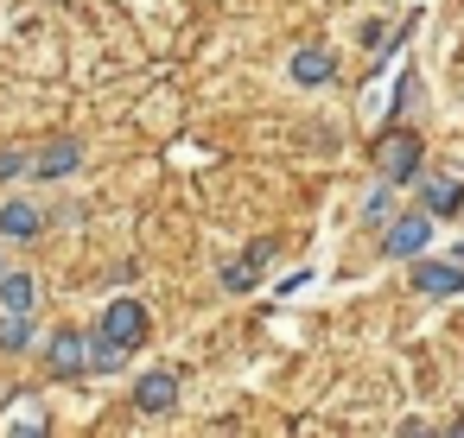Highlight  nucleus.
I'll list each match as a JSON object with an SVG mask.
<instances>
[{
	"mask_svg": "<svg viewBox=\"0 0 464 438\" xmlns=\"http://www.w3.org/2000/svg\"><path fill=\"white\" fill-rule=\"evenodd\" d=\"M375 166H382V178H388V185L420 178V140H413L407 128H388V134L375 140Z\"/></svg>",
	"mask_w": 464,
	"mask_h": 438,
	"instance_id": "1",
	"label": "nucleus"
},
{
	"mask_svg": "<svg viewBox=\"0 0 464 438\" xmlns=\"http://www.w3.org/2000/svg\"><path fill=\"white\" fill-rule=\"evenodd\" d=\"M426 242H432V210H420V216L407 210L401 223H388V235H382V254H388V261H407V254H420Z\"/></svg>",
	"mask_w": 464,
	"mask_h": 438,
	"instance_id": "2",
	"label": "nucleus"
},
{
	"mask_svg": "<svg viewBox=\"0 0 464 438\" xmlns=\"http://www.w3.org/2000/svg\"><path fill=\"white\" fill-rule=\"evenodd\" d=\"M102 337L121 343V349H134V343L147 337V305H140V299H109V311H102Z\"/></svg>",
	"mask_w": 464,
	"mask_h": 438,
	"instance_id": "3",
	"label": "nucleus"
},
{
	"mask_svg": "<svg viewBox=\"0 0 464 438\" xmlns=\"http://www.w3.org/2000/svg\"><path fill=\"white\" fill-rule=\"evenodd\" d=\"M134 406H140V413H172V406H179V375H172V368L140 375V381H134Z\"/></svg>",
	"mask_w": 464,
	"mask_h": 438,
	"instance_id": "4",
	"label": "nucleus"
},
{
	"mask_svg": "<svg viewBox=\"0 0 464 438\" xmlns=\"http://www.w3.org/2000/svg\"><path fill=\"white\" fill-rule=\"evenodd\" d=\"M45 229V210L39 204H26V197H7V204H0V235H7V242H33Z\"/></svg>",
	"mask_w": 464,
	"mask_h": 438,
	"instance_id": "5",
	"label": "nucleus"
},
{
	"mask_svg": "<svg viewBox=\"0 0 464 438\" xmlns=\"http://www.w3.org/2000/svg\"><path fill=\"white\" fill-rule=\"evenodd\" d=\"M413 286H420V292H432V299H451V292H464V267L420 261V267H413Z\"/></svg>",
	"mask_w": 464,
	"mask_h": 438,
	"instance_id": "6",
	"label": "nucleus"
},
{
	"mask_svg": "<svg viewBox=\"0 0 464 438\" xmlns=\"http://www.w3.org/2000/svg\"><path fill=\"white\" fill-rule=\"evenodd\" d=\"M77 166H83V147H77V140H52V147L33 159V172H39V178H71Z\"/></svg>",
	"mask_w": 464,
	"mask_h": 438,
	"instance_id": "7",
	"label": "nucleus"
},
{
	"mask_svg": "<svg viewBox=\"0 0 464 438\" xmlns=\"http://www.w3.org/2000/svg\"><path fill=\"white\" fill-rule=\"evenodd\" d=\"M267 261H274V242H255L236 267H223V286H229V292H248V286L261 280V267H267Z\"/></svg>",
	"mask_w": 464,
	"mask_h": 438,
	"instance_id": "8",
	"label": "nucleus"
},
{
	"mask_svg": "<svg viewBox=\"0 0 464 438\" xmlns=\"http://www.w3.org/2000/svg\"><path fill=\"white\" fill-rule=\"evenodd\" d=\"M33 299H39L33 273H7V280H0V311H7V318H33Z\"/></svg>",
	"mask_w": 464,
	"mask_h": 438,
	"instance_id": "9",
	"label": "nucleus"
},
{
	"mask_svg": "<svg viewBox=\"0 0 464 438\" xmlns=\"http://www.w3.org/2000/svg\"><path fill=\"white\" fill-rule=\"evenodd\" d=\"M121 362H128V349H121V343H109L102 330H96V337L83 343V375H115Z\"/></svg>",
	"mask_w": 464,
	"mask_h": 438,
	"instance_id": "10",
	"label": "nucleus"
},
{
	"mask_svg": "<svg viewBox=\"0 0 464 438\" xmlns=\"http://www.w3.org/2000/svg\"><path fill=\"white\" fill-rule=\"evenodd\" d=\"M83 343H90V337L58 330V337H52V368H58V375H83Z\"/></svg>",
	"mask_w": 464,
	"mask_h": 438,
	"instance_id": "11",
	"label": "nucleus"
},
{
	"mask_svg": "<svg viewBox=\"0 0 464 438\" xmlns=\"http://www.w3.org/2000/svg\"><path fill=\"white\" fill-rule=\"evenodd\" d=\"M458 204H464V185L458 178H426V210L432 216H458Z\"/></svg>",
	"mask_w": 464,
	"mask_h": 438,
	"instance_id": "12",
	"label": "nucleus"
},
{
	"mask_svg": "<svg viewBox=\"0 0 464 438\" xmlns=\"http://www.w3.org/2000/svg\"><path fill=\"white\" fill-rule=\"evenodd\" d=\"M331 71H337V64H331V52H318V45L293 58V83H331Z\"/></svg>",
	"mask_w": 464,
	"mask_h": 438,
	"instance_id": "13",
	"label": "nucleus"
},
{
	"mask_svg": "<svg viewBox=\"0 0 464 438\" xmlns=\"http://www.w3.org/2000/svg\"><path fill=\"white\" fill-rule=\"evenodd\" d=\"M26 337H33V318H7V311H0V343H7V349H26Z\"/></svg>",
	"mask_w": 464,
	"mask_h": 438,
	"instance_id": "14",
	"label": "nucleus"
},
{
	"mask_svg": "<svg viewBox=\"0 0 464 438\" xmlns=\"http://www.w3.org/2000/svg\"><path fill=\"white\" fill-rule=\"evenodd\" d=\"M388 216H394V210H388V191H369V197H362V223H369V229H388Z\"/></svg>",
	"mask_w": 464,
	"mask_h": 438,
	"instance_id": "15",
	"label": "nucleus"
},
{
	"mask_svg": "<svg viewBox=\"0 0 464 438\" xmlns=\"http://www.w3.org/2000/svg\"><path fill=\"white\" fill-rule=\"evenodd\" d=\"M26 172H33V153H20V147L0 153V185H7V178H26Z\"/></svg>",
	"mask_w": 464,
	"mask_h": 438,
	"instance_id": "16",
	"label": "nucleus"
},
{
	"mask_svg": "<svg viewBox=\"0 0 464 438\" xmlns=\"http://www.w3.org/2000/svg\"><path fill=\"white\" fill-rule=\"evenodd\" d=\"M413 102H420V77H401V90H394V109H388V115L401 121V115H407Z\"/></svg>",
	"mask_w": 464,
	"mask_h": 438,
	"instance_id": "17",
	"label": "nucleus"
},
{
	"mask_svg": "<svg viewBox=\"0 0 464 438\" xmlns=\"http://www.w3.org/2000/svg\"><path fill=\"white\" fill-rule=\"evenodd\" d=\"M458 261H464V242H458Z\"/></svg>",
	"mask_w": 464,
	"mask_h": 438,
	"instance_id": "18",
	"label": "nucleus"
}]
</instances>
